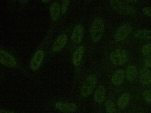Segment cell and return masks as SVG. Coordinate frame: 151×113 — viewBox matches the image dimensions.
Wrapping results in <instances>:
<instances>
[{"instance_id": "cell-1", "label": "cell", "mask_w": 151, "mask_h": 113, "mask_svg": "<svg viewBox=\"0 0 151 113\" xmlns=\"http://www.w3.org/2000/svg\"><path fill=\"white\" fill-rule=\"evenodd\" d=\"M111 7L117 13L122 15H132L136 12L135 8L128 4L124 1L117 0H110L109 2Z\"/></svg>"}, {"instance_id": "cell-2", "label": "cell", "mask_w": 151, "mask_h": 113, "mask_svg": "<svg viewBox=\"0 0 151 113\" xmlns=\"http://www.w3.org/2000/svg\"><path fill=\"white\" fill-rule=\"evenodd\" d=\"M104 23L100 18L96 19L93 21L91 28V36L94 42L99 40L102 37L104 30Z\"/></svg>"}, {"instance_id": "cell-3", "label": "cell", "mask_w": 151, "mask_h": 113, "mask_svg": "<svg viewBox=\"0 0 151 113\" xmlns=\"http://www.w3.org/2000/svg\"><path fill=\"white\" fill-rule=\"evenodd\" d=\"M97 79L93 75L88 76L83 84L81 90V94L83 97L89 95L92 92L96 85Z\"/></svg>"}, {"instance_id": "cell-4", "label": "cell", "mask_w": 151, "mask_h": 113, "mask_svg": "<svg viewBox=\"0 0 151 113\" xmlns=\"http://www.w3.org/2000/svg\"><path fill=\"white\" fill-rule=\"evenodd\" d=\"M110 59L114 65L120 66L126 62L127 56L126 52L124 49H116L111 52L110 54Z\"/></svg>"}, {"instance_id": "cell-5", "label": "cell", "mask_w": 151, "mask_h": 113, "mask_svg": "<svg viewBox=\"0 0 151 113\" xmlns=\"http://www.w3.org/2000/svg\"><path fill=\"white\" fill-rule=\"evenodd\" d=\"M132 30L131 25L128 23L124 24L119 26L116 31L114 38L118 42L125 39L130 34Z\"/></svg>"}, {"instance_id": "cell-6", "label": "cell", "mask_w": 151, "mask_h": 113, "mask_svg": "<svg viewBox=\"0 0 151 113\" xmlns=\"http://www.w3.org/2000/svg\"><path fill=\"white\" fill-rule=\"evenodd\" d=\"M0 62L4 65L13 67L16 64L14 58L9 53L2 49L0 50Z\"/></svg>"}, {"instance_id": "cell-7", "label": "cell", "mask_w": 151, "mask_h": 113, "mask_svg": "<svg viewBox=\"0 0 151 113\" xmlns=\"http://www.w3.org/2000/svg\"><path fill=\"white\" fill-rule=\"evenodd\" d=\"M55 107L60 111L65 113H71L75 111L77 108L76 105L73 103H63L58 102L55 105Z\"/></svg>"}, {"instance_id": "cell-8", "label": "cell", "mask_w": 151, "mask_h": 113, "mask_svg": "<svg viewBox=\"0 0 151 113\" xmlns=\"http://www.w3.org/2000/svg\"><path fill=\"white\" fill-rule=\"evenodd\" d=\"M84 32V28L82 25L80 24L76 25L72 33L71 37V41L76 43H80L83 39Z\"/></svg>"}, {"instance_id": "cell-9", "label": "cell", "mask_w": 151, "mask_h": 113, "mask_svg": "<svg viewBox=\"0 0 151 113\" xmlns=\"http://www.w3.org/2000/svg\"><path fill=\"white\" fill-rule=\"evenodd\" d=\"M43 57V51L42 50H38L35 53L30 63V66L32 70H36L39 68L42 62Z\"/></svg>"}, {"instance_id": "cell-10", "label": "cell", "mask_w": 151, "mask_h": 113, "mask_svg": "<svg viewBox=\"0 0 151 113\" xmlns=\"http://www.w3.org/2000/svg\"><path fill=\"white\" fill-rule=\"evenodd\" d=\"M139 77L140 82L144 85H148L151 82V72L146 68H142L140 69Z\"/></svg>"}, {"instance_id": "cell-11", "label": "cell", "mask_w": 151, "mask_h": 113, "mask_svg": "<svg viewBox=\"0 0 151 113\" xmlns=\"http://www.w3.org/2000/svg\"><path fill=\"white\" fill-rule=\"evenodd\" d=\"M68 37L65 34H63L59 36L54 42L52 50L54 51H58L62 49L66 44Z\"/></svg>"}, {"instance_id": "cell-12", "label": "cell", "mask_w": 151, "mask_h": 113, "mask_svg": "<svg viewBox=\"0 0 151 113\" xmlns=\"http://www.w3.org/2000/svg\"><path fill=\"white\" fill-rule=\"evenodd\" d=\"M106 91L104 86L99 85L95 91L94 98L95 101L98 103L100 104L104 101L105 97Z\"/></svg>"}, {"instance_id": "cell-13", "label": "cell", "mask_w": 151, "mask_h": 113, "mask_svg": "<svg viewBox=\"0 0 151 113\" xmlns=\"http://www.w3.org/2000/svg\"><path fill=\"white\" fill-rule=\"evenodd\" d=\"M124 72L122 69H119L114 73L111 79L112 84L116 86L120 85L123 82L124 77Z\"/></svg>"}, {"instance_id": "cell-14", "label": "cell", "mask_w": 151, "mask_h": 113, "mask_svg": "<svg viewBox=\"0 0 151 113\" xmlns=\"http://www.w3.org/2000/svg\"><path fill=\"white\" fill-rule=\"evenodd\" d=\"M84 52V47L81 46L78 48L74 53L72 57V62L75 66H78L82 59Z\"/></svg>"}, {"instance_id": "cell-15", "label": "cell", "mask_w": 151, "mask_h": 113, "mask_svg": "<svg viewBox=\"0 0 151 113\" xmlns=\"http://www.w3.org/2000/svg\"><path fill=\"white\" fill-rule=\"evenodd\" d=\"M134 37L140 40H151V30L145 29H139L134 33Z\"/></svg>"}, {"instance_id": "cell-16", "label": "cell", "mask_w": 151, "mask_h": 113, "mask_svg": "<svg viewBox=\"0 0 151 113\" xmlns=\"http://www.w3.org/2000/svg\"><path fill=\"white\" fill-rule=\"evenodd\" d=\"M125 74L126 78L128 81L130 82L134 81L137 75L135 66L133 65L128 66L126 69Z\"/></svg>"}, {"instance_id": "cell-17", "label": "cell", "mask_w": 151, "mask_h": 113, "mask_svg": "<svg viewBox=\"0 0 151 113\" xmlns=\"http://www.w3.org/2000/svg\"><path fill=\"white\" fill-rule=\"evenodd\" d=\"M130 98V95L128 93L122 94L119 98L117 103L118 107L122 109L125 108L127 105Z\"/></svg>"}, {"instance_id": "cell-18", "label": "cell", "mask_w": 151, "mask_h": 113, "mask_svg": "<svg viewBox=\"0 0 151 113\" xmlns=\"http://www.w3.org/2000/svg\"><path fill=\"white\" fill-rule=\"evenodd\" d=\"M59 4L57 2L53 3L50 6V14L52 19L56 21L59 18L60 11Z\"/></svg>"}, {"instance_id": "cell-19", "label": "cell", "mask_w": 151, "mask_h": 113, "mask_svg": "<svg viewBox=\"0 0 151 113\" xmlns=\"http://www.w3.org/2000/svg\"><path fill=\"white\" fill-rule=\"evenodd\" d=\"M105 109L106 113H116L114 103L111 100H108L105 104Z\"/></svg>"}, {"instance_id": "cell-20", "label": "cell", "mask_w": 151, "mask_h": 113, "mask_svg": "<svg viewBox=\"0 0 151 113\" xmlns=\"http://www.w3.org/2000/svg\"><path fill=\"white\" fill-rule=\"evenodd\" d=\"M142 53L145 55H147L151 54V43L145 44L141 49Z\"/></svg>"}, {"instance_id": "cell-21", "label": "cell", "mask_w": 151, "mask_h": 113, "mask_svg": "<svg viewBox=\"0 0 151 113\" xmlns=\"http://www.w3.org/2000/svg\"><path fill=\"white\" fill-rule=\"evenodd\" d=\"M70 3V1L68 0H64L62 1L61 8L62 14H64L66 13Z\"/></svg>"}, {"instance_id": "cell-22", "label": "cell", "mask_w": 151, "mask_h": 113, "mask_svg": "<svg viewBox=\"0 0 151 113\" xmlns=\"http://www.w3.org/2000/svg\"><path fill=\"white\" fill-rule=\"evenodd\" d=\"M143 96L145 102L148 103H151V90H146L144 91Z\"/></svg>"}, {"instance_id": "cell-23", "label": "cell", "mask_w": 151, "mask_h": 113, "mask_svg": "<svg viewBox=\"0 0 151 113\" xmlns=\"http://www.w3.org/2000/svg\"><path fill=\"white\" fill-rule=\"evenodd\" d=\"M144 65L147 68L151 67V54L147 55L144 61Z\"/></svg>"}, {"instance_id": "cell-24", "label": "cell", "mask_w": 151, "mask_h": 113, "mask_svg": "<svg viewBox=\"0 0 151 113\" xmlns=\"http://www.w3.org/2000/svg\"><path fill=\"white\" fill-rule=\"evenodd\" d=\"M142 12L145 15L151 17V7L147 6L144 7L142 9Z\"/></svg>"}, {"instance_id": "cell-25", "label": "cell", "mask_w": 151, "mask_h": 113, "mask_svg": "<svg viewBox=\"0 0 151 113\" xmlns=\"http://www.w3.org/2000/svg\"><path fill=\"white\" fill-rule=\"evenodd\" d=\"M124 1L130 3H136L139 2V1L136 0H127Z\"/></svg>"}, {"instance_id": "cell-26", "label": "cell", "mask_w": 151, "mask_h": 113, "mask_svg": "<svg viewBox=\"0 0 151 113\" xmlns=\"http://www.w3.org/2000/svg\"><path fill=\"white\" fill-rule=\"evenodd\" d=\"M0 113H16L14 112L4 110H1L0 111Z\"/></svg>"}, {"instance_id": "cell-27", "label": "cell", "mask_w": 151, "mask_h": 113, "mask_svg": "<svg viewBox=\"0 0 151 113\" xmlns=\"http://www.w3.org/2000/svg\"><path fill=\"white\" fill-rule=\"evenodd\" d=\"M49 1H50V0H43L41 1L42 2H43V3H45L48 2Z\"/></svg>"}, {"instance_id": "cell-28", "label": "cell", "mask_w": 151, "mask_h": 113, "mask_svg": "<svg viewBox=\"0 0 151 113\" xmlns=\"http://www.w3.org/2000/svg\"><path fill=\"white\" fill-rule=\"evenodd\" d=\"M27 1H28L27 0H20V1H19V2L21 3L26 2Z\"/></svg>"}]
</instances>
